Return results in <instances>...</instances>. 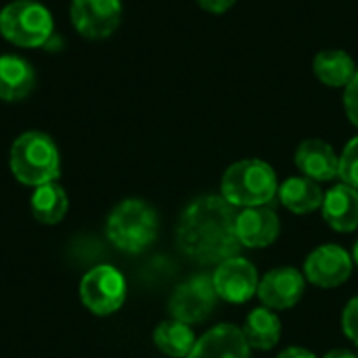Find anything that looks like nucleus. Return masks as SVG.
Segmentation results:
<instances>
[{
  "mask_svg": "<svg viewBox=\"0 0 358 358\" xmlns=\"http://www.w3.org/2000/svg\"><path fill=\"white\" fill-rule=\"evenodd\" d=\"M237 208L222 195H203L191 201L176 227L178 250L197 264L218 266L237 256L241 243L235 233Z\"/></svg>",
  "mask_w": 358,
  "mask_h": 358,
  "instance_id": "1",
  "label": "nucleus"
},
{
  "mask_svg": "<svg viewBox=\"0 0 358 358\" xmlns=\"http://www.w3.org/2000/svg\"><path fill=\"white\" fill-rule=\"evenodd\" d=\"M279 193L275 168L258 157L231 164L220 180V195L235 208L271 206Z\"/></svg>",
  "mask_w": 358,
  "mask_h": 358,
  "instance_id": "2",
  "label": "nucleus"
},
{
  "mask_svg": "<svg viewBox=\"0 0 358 358\" xmlns=\"http://www.w3.org/2000/svg\"><path fill=\"white\" fill-rule=\"evenodd\" d=\"M13 176L27 187L52 182L61 174V157L55 141L38 130H27L15 138L8 153Z\"/></svg>",
  "mask_w": 358,
  "mask_h": 358,
  "instance_id": "3",
  "label": "nucleus"
},
{
  "mask_svg": "<svg viewBox=\"0 0 358 358\" xmlns=\"http://www.w3.org/2000/svg\"><path fill=\"white\" fill-rule=\"evenodd\" d=\"M105 231L117 250L126 254H141L153 245L157 237V212L143 199H124L111 210Z\"/></svg>",
  "mask_w": 358,
  "mask_h": 358,
  "instance_id": "4",
  "label": "nucleus"
},
{
  "mask_svg": "<svg viewBox=\"0 0 358 358\" xmlns=\"http://www.w3.org/2000/svg\"><path fill=\"white\" fill-rule=\"evenodd\" d=\"M55 31L52 13L36 0H13L0 10V36L21 48L44 46Z\"/></svg>",
  "mask_w": 358,
  "mask_h": 358,
  "instance_id": "5",
  "label": "nucleus"
},
{
  "mask_svg": "<svg viewBox=\"0 0 358 358\" xmlns=\"http://www.w3.org/2000/svg\"><path fill=\"white\" fill-rule=\"evenodd\" d=\"M80 300L96 317L113 315L126 300V279L111 264L90 268L80 281Z\"/></svg>",
  "mask_w": 358,
  "mask_h": 358,
  "instance_id": "6",
  "label": "nucleus"
},
{
  "mask_svg": "<svg viewBox=\"0 0 358 358\" xmlns=\"http://www.w3.org/2000/svg\"><path fill=\"white\" fill-rule=\"evenodd\" d=\"M218 294L212 281V275H195L191 279H187L185 283H180L168 302V313L172 319L193 325V323H201L206 321L216 304H218Z\"/></svg>",
  "mask_w": 358,
  "mask_h": 358,
  "instance_id": "7",
  "label": "nucleus"
},
{
  "mask_svg": "<svg viewBox=\"0 0 358 358\" xmlns=\"http://www.w3.org/2000/svg\"><path fill=\"white\" fill-rule=\"evenodd\" d=\"M122 0H71L69 17L76 31L88 40L109 38L122 23Z\"/></svg>",
  "mask_w": 358,
  "mask_h": 358,
  "instance_id": "8",
  "label": "nucleus"
},
{
  "mask_svg": "<svg viewBox=\"0 0 358 358\" xmlns=\"http://www.w3.org/2000/svg\"><path fill=\"white\" fill-rule=\"evenodd\" d=\"M352 256L336 243L319 245L304 260V277L308 283L321 289H336L352 275Z\"/></svg>",
  "mask_w": 358,
  "mask_h": 358,
  "instance_id": "9",
  "label": "nucleus"
},
{
  "mask_svg": "<svg viewBox=\"0 0 358 358\" xmlns=\"http://www.w3.org/2000/svg\"><path fill=\"white\" fill-rule=\"evenodd\" d=\"M216 294L229 304H245L258 294V271L256 266L241 256H233L220 262L212 275Z\"/></svg>",
  "mask_w": 358,
  "mask_h": 358,
  "instance_id": "10",
  "label": "nucleus"
},
{
  "mask_svg": "<svg viewBox=\"0 0 358 358\" xmlns=\"http://www.w3.org/2000/svg\"><path fill=\"white\" fill-rule=\"evenodd\" d=\"M306 292V277L302 271L292 266H281L268 271L258 283V300L271 310L294 308Z\"/></svg>",
  "mask_w": 358,
  "mask_h": 358,
  "instance_id": "11",
  "label": "nucleus"
},
{
  "mask_svg": "<svg viewBox=\"0 0 358 358\" xmlns=\"http://www.w3.org/2000/svg\"><path fill=\"white\" fill-rule=\"evenodd\" d=\"M235 233L241 248L260 250L268 248L279 239L281 220L279 214L271 206L241 208L235 218Z\"/></svg>",
  "mask_w": 358,
  "mask_h": 358,
  "instance_id": "12",
  "label": "nucleus"
},
{
  "mask_svg": "<svg viewBox=\"0 0 358 358\" xmlns=\"http://www.w3.org/2000/svg\"><path fill=\"white\" fill-rule=\"evenodd\" d=\"M252 348L243 329L233 323H220L203 334L187 358H250Z\"/></svg>",
  "mask_w": 358,
  "mask_h": 358,
  "instance_id": "13",
  "label": "nucleus"
},
{
  "mask_svg": "<svg viewBox=\"0 0 358 358\" xmlns=\"http://www.w3.org/2000/svg\"><path fill=\"white\" fill-rule=\"evenodd\" d=\"M294 162L300 174L315 182H329L338 178L340 172V155L323 138L302 141L296 149Z\"/></svg>",
  "mask_w": 358,
  "mask_h": 358,
  "instance_id": "14",
  "label": "nucleus"
},
{
  "mask_svg": "<svg viewBox=\"0 0 358 358\" xmlns=\"http://www.w3.org/2000/svg\"><path fill=\"white\" fill-rule=\"evenodd\" d=\"M321 214L325 222L338 233H352L358 229V191L350 185H336L325 193Z\"/></svg>",
  "mask_w": 358,
  "mask_h": 358,
  "instance_id": "15",
  "label": "nucleus"
},
{
  "mask_svg": "<svg viewBox=\"0 0 358 358\" xmlns=\"http://www.w3.org/2000/svg\"><path fill=\"white\" fill-rule=\"evenodd\" d=\"M36 86V71L27 59L19 55L0 57V99L15 103L25 99Z\"/></svg>",
  "mask_w": 358,
  "mask_h": 358,
  "instance_id": "16",
  "label": "nucleus"
},
{
  "mask_svg": "<svg viewBox=\"0 0 358 358\" xmlns=\"http://www.w3.org/2000/svg\"><path fill=\"white\" fill-rule=\"evenodd\" d=\"M277 197L283 203V208H287L292 214L302 216L321 210L325 193L321 189V182H315L306 176H292L279 185Z\"/></svg>",
  "mask_w": 358,
  "mask_h": 358,
  "instance_id": "17",
  "label": "nucleus"
},
{
  "mask_svg": "<svg viewBox=\"0 0 358 358\" xmlns=\"http://www.w3.org/2000/svg\"><path fill=\"white\" fill-rule=\"evenodd\" d=\"M357 69L358 65L355 59L344 48H325L317 52L313 61V71L317 80L329 88H346L355 78Z\"/></svg>",
  "mask_w": 358,
  "mask_h": 358,
  "instance_id": "18",
  "label": "nucleus"
},
{
  "mask_svg": "<svg viewBox=\"0 0 358 358\" xmlns=\"http://www.w3.org/2000/svg\"><path fill=\"white\" fill-rule=\"evenodd\" d=\"M241 329L252 350H273L281 340V321L277 313L266 306L254 308Z\"/></svg>",
  "mask_w": 358,
  "mask_h": 358,
  "instance_id": "19",
  "label": "nucleus"
},
{
  "mask_svg": "<svg viewBox=\"0 0 358 358\" xmlns=\"http://www.w3.org/2000/svg\"><path fill=\"white\" fill-rule=\"evenodd\" d=\"M29 208L38 222L57 224L65 218L69 199H67L65 189L57 180H52V182L36 187V191L31 193V199H29Z\"/></svg>",
  "mask_w": 358,
  "mask_h": 358,
  "instance_id": "20",
  "label": "nucleus"
},
{
  "mask_svg": "<svg viewBox=\"0 0 358 358\" xmlns=\"http://www.w3.org/2000/svg\"><path fill=\"white\" fill-rule=\"evenodd\" d=\"M153 342L155 346L172 358H187L191 355L197 338L191 329V325L180 323L176 319L164 321L155 327L153 331Z\"/></svg>",
  "mask_w": 358,
  "mask_h": 358,
  "instance_id": "21",
  "label": "nucleus"
},
{
  "mask_svg": "<svg viewBox=\"0 0 358 358\" xmlns=\"http://www.w3.org/2000/svg\"><path fill=\"white\" fill-rule=\"evenodd\" d=\"M338 178H342L344 185H350L358 191V136H352L342 149Z\"/></svg>",
  "mask_w": 358,
  "mask_h": 358,
  "instance_id": "22",
  "label": "nucleus"
},
{
  "mask_svg": "<svg viewBox=\"0 0 358 358\" xmlns=\"http://www.w3.org/2000/svg\"><path fill=\"white\" fill-rule=\"evenodd\" d=\"M342 331L344 336L358 346V296H355L342 313Z\"/></svg>",
  "mask_w": 358,
  "mask_h": 358,
  "instance_id": "23",
  "label": "nucleus"
},
{
  "mask_svg": "<svg viewBox=\"0 0 358 358\" xmlns=\"http://www.w3.org/2000/svg\"><path fill=\"white\" fill-rule=\"evenodd\" d=\"M344 111L352 126L358 128V69L350 84L344 88Z\"/></svg>",
  "mask_w": 358,
  "mask_h": 358,
  "instance_id": "24",
  "label": "nucleus"
},
{
  "mask_svg": "<svg viewBox=\"0 0 358 358\" xmlns=\"http://www.w3.org/2000/svg\"><path fill=\"white\" fill-rule=\"evenodd\" d=\"M237 0H197V4L210 15H224L235 6Z\"/></svg>",
  "mask_w": 358,
  "mask_h": 358,
  "instance_id": "25",
  "label": "nucleus"
},
{
  "mask_svg": "<svg viewBox=\"0 0 358 358\" xmlns=\"http://www.w3.org/2000/svg\"><path fill=\"white\" fill-rule=\"evenodd\" d=\"M277 358H319L315 352H310L308 348H300V346H292L285 348Z\"/></svg>",
  "mask_w": 358,
  "mask_h": 358,
  "instance_id": "26",
  "label": "nucleus"
},
{
  "mask_svg": "<svg viewBox=\"0 0 358 358\" xmlns=\"http://www.w3.org/2000/svg\"><path fill=\"white\" fill-rule=\"evenodd\" d=\"M323 358H358V355L350 352V350H344V348H336V350L327 352Z\"/></svg>",
  "mask_w": 358,
  "mask_h": 358,
  "instance_id": "27",
  "label": "nucleus"
},
{
  "mask_svg": "<svg viewBox=\"0 0 358 358\" xmlns=\"http://www.w3.org/2000/svg\"><path fill=\"white\" fill-rule=\"evenodd\" d=\"M350 256H352V262H355V266L358 268V241L355 243V250H352V254H350Z\"/></svg>",
  "mask_w": 358,
  "mask_h": 358,
  "instance_id": "28",
  "label": "nucleus"
}]
</instances>
